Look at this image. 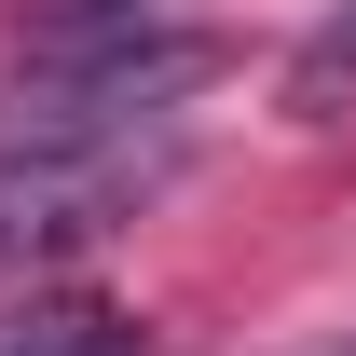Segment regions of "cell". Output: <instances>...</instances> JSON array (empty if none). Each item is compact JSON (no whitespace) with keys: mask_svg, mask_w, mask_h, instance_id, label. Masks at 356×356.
<instances>
[{"mask_svg":"<svg viewBox=\"0 0 356 356\" xmlns=\"http://www.w3.org/2000/svg\"><path fill=\"white\" fill-rule=\"evenodd\" d=\"M343 69H356V0H343V14H329V28H315V55H302V96H329V83H343Z\"/></svg>","mask_w":356,"mask_h":356,"instance_id":"cell-3","label":"cell"},{"mask_svg":"<svg viewBox=\"0 0 356 356\" xmlns=\"http://www.w3.org/2000/svg\"><path fill=\"white\" fill-rule=\"evenodd\" d=\"M178 178V124H124V137H42V151H0V274L14 261H69L110 220H137Z\"/></svg>","mask_w":356,"mask_h":356,"instance_id":"cell-1","label":"cell"},{"mask_svg":"<svg viewBox=\"0 0 356 356\" xmlns=\"http://www.w3.org/2000/svg\"><path fill=\"white\" fill-rule=\"evenodd\" d=\"M0 356H151V343H137L124 315H96V302H42V315L0 329Z\"/></svg>","mask_w":356,"mask_h":356,"instance_id":"cell-2","label":"cell"}]
</instances>
